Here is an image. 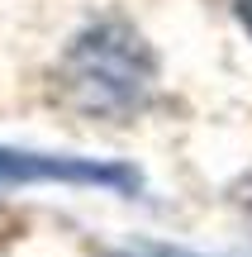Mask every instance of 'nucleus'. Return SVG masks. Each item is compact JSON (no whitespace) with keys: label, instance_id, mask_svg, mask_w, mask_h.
<instances>
[{"label":"nucleus","instance_id":"nucleus-2","mask_svg":"<svg viewBox=\"0 0 252 257\" xmlns=\"http://www.w3.org/2000/svg\"><path fill=\"white\" fill-rule=\"evenodd\" d=\"M0 186H86V191H110V195H138L143 176L124 162L29 153V148L0 143Z\"/></svg>","mask_w":252,"mask_h":257},{"label":"nucleus","instance_id":"nucleus-1","mask_svg":"<svg viewBox=\"0 0 252 257\" xmlns=\"http://www.w3.org/2000/svg\"><path fill=\"white\" fill-rule=\"evenodd\" d=\"M57 91L91 119H133L157 91V53L129 19H95L67 43Z\"/></svg>","mask_w":252,"mask_h":257},{"label":"nucleus","instance_id":"nucleus-3","mask_svg":"<svg viewBox=\"0 0 252 257\" xmlns=\"http://www.w3.org/2000/svg\"><path fill=\"white\" fill-rule=\"evenodd\" d=\"M233 15H238V24H243L247 38H252V0H233Z\"/></svg>","mask_w":252,"mask_h":257},{"label":"nucleus","instance_id":"nucleus-4","mask_svg":"<svg viewBox=\"0 0 252 257\" xmlns=\"http://www.w3.org/2000/svg\"><path fill=\"white\" fill-rule=\"evenodd\" d=\"M152 257H195V252H176V248H152Z\"/></svg>","mask_w":252,"mask_h":257}]
</instances>
